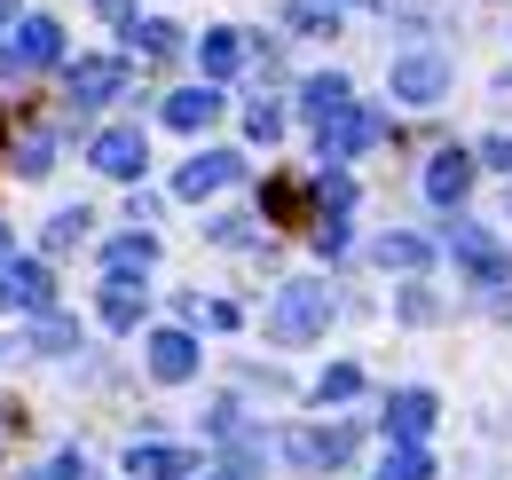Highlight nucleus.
I'll use <instances>...</instances> for the list:
<instances>
[{
	"label": "nucleus",
	"mask_w": 512,
	"mask_h": 480,
	"mask_svg": "<svg viewBox=\"0 0 512 480\" xmlns=\"http://www.w3.org/2000/svg\"><path fill=\"white\" fill-rule=\"evenodd\" d=\"M8 441H16V410L0 402V449H8Z\"/></svg>",
	"instance_id": "nucleus-37"
},
{
	"label": "nucleus",
	"mask_w": 512,
	"mask_h": 480,
	"mask_svg": "<svg viewBox=\"0 0 512 480\" xmlns=\"http://www.w3.org/2000/svg\"><path fill=\"white\" fill-rule=\"evenodd\" d=\"M95 16H103V24H119V32H134V24H142V8H134V0H103Z\"/></svg>",
	"instance_id": "nucleus-32"
},
{
	"label": "nucleus",
	"mask_w": 512,
	"mask_h": 480,
	"mask_svg": "<svg viewBox=\"0 0 512 480\" xmlns=\"http://www.w3.org/2000/svg\"><path fill=\"white\" fill-rule=\"evenodd\" d=\"M127 40H134L150 63H174V56H182V32H174V24H134Z\"/></svg>",
	"instance_id": "nucleus-23"
},
{
	"label": "nucleus",
	"mask_w": 512,
	"mask_h": 480,
	"mask_svg": "<svg viewBox=\"0 0 512 480\" xmlns=\"http://www.w3.org/2000/svg\"><path fill=\"white\" fill-rule=\"evenodd\" d=\"M323 323H331V284H308V276L284 284L276 307H268V339H276V347H308Z\"/></svg>",
	"instance_id": "nucleus-1"
},
{
	"label": "nucleus",
	"mask_w": 512,
	"mask_h": 480,
	"mask_svg": "<svg viewBox=\"0 0 512 480\" xmlns=\"http://www.w3.org/2000/svg\"><path fill=\"white\" fill-rule=\"evenodd\" d=\"M213 119H221V87H213V79H205V87H174V95H166V126H174V134H205Z\"/></svg>",
	"instance_id": "nucleus-13"
},
{
	"label": "nucleus",
	"mask_w": 512,
	"mask_h": 480,
	"mask_svg": "<svg viewBox=\"0 0 512 480\" xmlns=\"http://www.w3.org/2000/svg\"><path fill=\"white\" fill-rule=\"evenodd\" d=\"M386 79H394V103H442L449 95V63L426 56V48H418V56H394Z\"/></svg>",
	"instance_id": "nucleus-5"
},
{
	"label": "nucleus",
	"mask_w": 512,
	"mask_h": 480,
	"mask_svg": "<svg viewBox=\"0 0 512 480\" xmlns=\"http://www.w3.org/2000/svg\"><path fill=\"white\" fill-rule=\"evenodd\" d=\"M48 300H56V268L48 260H8L0 268V307L8 315H48Z\"/></svg>",
	"instance_id": "nucleus-3"
},
{
	"label": "nucleus",
	"mask_w": 512,
	"mask_h": 480,
	"mask_svg": "<svg viewBox=\"0 0 512 480\" xmlns=\"http://www.w3.org/2000/svg\"><path fill=\"white\" fill-rule=\"evenodd\" d=\"M40 480H87V457H56V465H48Z\"/></svg>",
	"instance_id": "nucleus-35"
},
{
	"label": "nucleus",
	"mask_w": 512,
	"mask_h": 480,
	"mask_svg": "<svg viewBox=\"0 0 512 480\" xmlns=\"http://www.w3.org/2000/svg\"><path fill=\"white\" fill-rule=\"evenodd\" d=\"M127 473L134 480H182V473H190V449H174V441H134Z\"/></svg>",
	"instance_id": "nucleus-15"
},
{
	"label": "nucleus",
	"mask_w": 512,
	"mask_h": 480,
	"mask_svg": "<svg viewBox=\"0 0 512 480\" xmlns=\"http://www.w3.org/2000/svg\"><path fill=\"white\" fill-rule=\"evenodd\" d=\"M355 197H363V189H355V181H347V174H323V189H316L323 221H347V213H355Z\"/></svg>",
	"instance_id": "nucleus-24"
},
{
	"label": "nucleus",
	"mask_w": 512,
	"mask_h": 480,
	"mask_svg": "<svg viewBox=\"0 0 512 480\" xmlns=\"http://www.w3.org/2000/svg\"><path fill=\"white\" fill-rule=\"evenodd\" d=\"M16 166H24V174H48V166H56V142H48V134H32V142L16 150Z\"/></svg>",
	"instance_id": "nucleus-30"
},
{
	"label": "nucleus",
	"mask_w": 512,
	"mask_h": 480,
	"mask_svg": "<svg viewBox=\"0 0 512 480\" xmlns=\"http://www.w3.org/2000/svg\"><path fill=\"white\" fill-rule=\"evenodd\" d=\"M260 213H276V221L300 213V181H268V189H260Z\"/></svg>",
	"instance_id": "nucleus-28"
},
{
	"label": "nucleus",
	"mask_w": 512,
	"mask_h": 480,
	"mask_svg": "<svg viewBox=\"0 0 512 480\" xmlns=\"http://www.w3.org/2000/svg\"><path fill=\"white\" fill-rule=\"evenodd\" d=\"M79 237H87V205H71V213H56V221H48V252H71Z\"/></svg>",
	"instance_id": "nucleus-25"
},
{
	"label": "nucleus",
	"mask_w": 512,
	"mask_h": 480,
	"mask_svg": "<svg viewBox=\"0 0 512 480\" xmlns=\"http://www.w3.org/2000/svg\"><path fill=\"white\" fill-rule=\"evenodd\" d=\"M64 87H71V103H111V95L127 87V63L119 56H79L64 71Z\"/></svg>",
	"instance_id": "nucleus-11"
},
{
	"label": "nucleus",
	"mask_w": 512,
	"mask_h": 480,
	"mask_svg": "<svg viewBox=\"0 0 512 480\" xmlns=\"http://www.w3.org/2000/svg\"><path fill=\"white\" fill-rule=\"evenodd\" d=\"M300 111H308V119H339V111H347V71H316V79H308V95H300Z\"/></svg>",
	"instance_id": "nucleus-19"
},
{
	"label": "nucleus",
	"mask_w": 512,
	"mask_h": 480,
	"mask_svg": "<svg viewBox=\"0 0 512 480\" xmlns=\"http://www.w3.org/2000/svg\"><path fill=\"white\" fill-rule=\"evenodd\" d=\"M316 244H323V260H331V252H347V221H316Z\"/></svg>",
	"instance_id": "nucleus-33"
},
{
	"label": "nucleus",
	"mask_w": 512,
	"mask_h": 480,
	"mask_svg": "<svg viewBox=\"0 0 512 480\" xmlns=\"http://www.w3.org/2000/svg\"><path fill=\"white\" fill-rule=\"evenodd\" d=\"M434 418H442V402H434L426 386H402V394L386 402V433H394V441H426Z\"/></svg>",
	"instance_id": "nucleus-14"
},
{
	"label": "nucleus",
	"mask_w": 512,
	"mask_h": 480,
	"mask_svg": "<svg viewBox=\"0 0 512 480\" xmlns=\"http://www.w3.org/2000/svg\"><path fill=\"white\" fill-rule=\"evenodd\" d=\"M292 24H300V32H331V24H339V0H300Z\"/></svg>",
	"instance_id": "nucleus-27"
},
{
	"label": "nucleus",
	"mask_w": 512,
	"mask_h": 480,
	"mask_svg": "<svg viewBox=\"0 0 512 480\" xmlns=\"http://www.w3.org/2000/svg\"><path fill=\"white\" fill-rule=\"evenodd\" d=\"M197 63H205V79L237 71V63H245V32H205V40H197Z\"/></svg>",
	"instance_id": "nucleus-20"
},
{
	"label": "nucleus",
	"mask_w": 512,
	"mask_h": 480,
	"mask_svg": "<svg viewBox=\"0 0 512 480\" xmlns=\"http://www.w3.org/2000/svg\"><path fill=\"white\" fill-rule=\"evenodd\" d=\"M402 323H434V292H426V284L402 292Z\"/></svg>",
	"instance_id": "nucleus-31"
},
{
	"label": "nucleus",
	"mask_w": 512,
	"mask_h": 480,
	"mask_svg": "<svg viewBox=\"0 0 512 480\" xmlns=\"http://www.w3.org/2000/svg\"><path fill=\"white\" fill-rule=\"evenodd\" d=\"M449 260L473 276V284H489V292H505L512 284V260H505V244L489 237V229H473V221H457L449 229Z\"/></svg>",
	"instance_id": "nucleus-2"
},
{
	"label": "nucleus",
	"mask_w": 512,
	"mask_h": 480,
	"mask_svg": "<svg viewBox=\"0 0 512 480\" xmlns=\"http://www.w3.org/2000/svg\"><path fill=\"white\" fill-rule=\"evenodd\" d=\"M71 339H79V331H71L64 315H56V307H48V315H40V331H32V347H48V355H64Z\"/></svg>",
	"instance_id": "nucleus-26"
},
{
	"label": "nucleus",
	"mask_w": 512,
	"mask_h": 480,
	"mask_svg": "<svg viewBox=\"0 0 512 480\" xmlns=\"http://www.w3.org/2000/svg\"><path fill=\"white\" fill-rule=\"evenodd\" d=\"M142 276H111V284H103V323H111V331H134V323H142Z\"/></svg>",
	"instance_id": "nucleus-18"
},
{
	"label": "nucleus",
	"mask_w": 512,
	"mask_h": 480,
	"mask_svg": "<svg viewBox=\"0 0 512 480\" xmlns=\"http://www.w3.org/2000/svg\"><path fill=\"white\" fill-rule=\"evenodd\" d=\"M8 8H16V0H0V16H8Z\"/></svg>",
	"instance_id": "nucleus-39"
},
{
	"label": "nucleus",
	"mask_w": 512,
	"mask_h": 480,
	"mask_svg": "<svg viewBox=\"0 0 512 480\" xmlns=\"http://www.w3.org/2000/svg\"><path fill=\"white\" fill-rule=\"evenodd\" d=\"M371 142H379V111H355V103H347L339 119L316 126V150H323V158H355V150H371Z\"/></svg>",
	"instance_id": "nucleus-9"
},
{
	"label": "nucleus",
	"mask_w": 512,
	"mask_h": 480,
	"mask_svg": "<svg viewBox=\"0 0 512 480\" xmlns=\"http://www.w3.org/2000/svg\"><path fill=\"white\" fill-rule=\"evenodd\" d=\"M150 260H158L150 229H127V237L103 244V268H111V276H142V284H150Z\"/></svg>",
	"instance_id": "nucleus-17"
},
{
	"label": "nucleus",
	"mask_w": 512,
	"mask_h": 480,
	"mask_svg": "<svg viewBox=\"0 0 512 480\" xmlns=\"http://www.w3.org/2000/svg\"><path fill=\"white\" fill-rule=\"evenodd\" d=\"M308 394H316V402H355V394H363V370H355V362H331Z\"/></svg>",
	"instance_id": "nucleus-22"
},
{
	"label": "nucleus",
	"mask_w": 512,
	"mask_h": 480,
	"mask_svg": "<svg viewBox=\"0 0 512 480\" xmlns=\"http://www.w3.org/2000/svg\"><path fill=\"white\" fill-rule=\"evenodd\" d=\"M150 378H158V386L197 378V339L190 331H150Z\"/></svg>",
	"instance_id": "nucleus-12"
},
{
	"label": "nucleus",
	"mask_w": 512,
	"mask_h": 480,
	"mask_svg": "<svg viewBox=\"0 0 512 480\" xmlns=\"http://www.w3.org/2000/svg\"><path fill=\"white\" fill-rule=\"evenodd\" d=\"M465 189H473V158H465V150H434V158H426V205L457 213Z\"/></svg>",
	"instance_id": "nucleus-10"
},
{
	"label": "nucleus",
	"mask_w": 512,
	"mask_h": 480,
	"mask_svg": "<svg viewBox=\"0 0 512 480\" xmlns=\"http://www.w3.org/2000/svg\"><path fill=\"white\" fill-rule=\"evenodd\" d=\"M237 323H245V315H237L229 300H213V307H205V331H237Z\"/></svg>",
	"instance_id": "nucleus-34"
},
{
	"label": "nucleus",
	"mask_w": 512,
	"mask_h": 480,
	"mask_svg": "<svg viewBox=\"0 0 512 480\" xmlns=\"http://www.w3.org/2000/svg\"><path fill=\"white\" fill-rule=\"evenodd\" d=\"M245 181V158L237 150H197L190 166L174 174V197H205V189H237Z\"/></svg>",
	"instance_id": "nucleus-8"
},
{
	"label": "nucleus",
	"mask_w": 512,
	"mask_h": 480,
	"mask_svg": "<svg viewBox=\"0 0 512 480\" xmlns=\"http://www.w3.org/2000/svg\"><path fill=\"white\" fill-rule=\"evenodd\" d=\"M481 158H489V166H497V174H512V142H505V134H497V142H489V150H481Z\"/></svg>",
	"instance_id": "nucleus-36"
},
{
	"label": "nucleus",
	"mask_w": 512,
	"mask_h": 480,
	"mask_svg": "<svg viewBox=\"0 0 512 480\" xmlns=\"http://www.w3.org/2000/svg\"><path fill=\"white\" fill-rule=\"evenodd\" d=\"M0 268H8V229H0Z\"/></svg>",
	"instance_id": "nucleus-38"
},
{
	"label": "nucleus",
	"mask_w": 512,
	"mask_h": 480,
	"mask_svg": "<svg viewBox=\"0 0 512 480\" xmlns=\"http://www.w3.org/2000/svg\"><path fill=\"white\" fill-rule=\"evenodd\" d=\"M8 56L24 63V71H56V63H64V24H56V16H24V24L8 32Z\"/></svg>",
	"instance_id": "nucleus-7"
},
{
	"label": "nucleus",
	"mask_w": 512,
	"mask_h": 480,
	"mask_svg": "<svg viewBox=\"0 0 512 480\" xmlns=\"http://www.w3.org/2000/svg\"><path fill=\"white\" fill-rule=\"evenodd\" d=\"M87 158H95V174H111V181H142L150 142H142L134 126H111V134H95V142H87Z\"/></svg>",
	"instance_id": "nucleus-6"
},
{
	"label": "nucleus",
	"mask_w": 512,
	"mask_h": 480,
	"mask_svg": "<svg viewBox=\"0 0 512 480\" xmlns=\"http://www.w3.org/2000/svg\"><path fill=\"white\" fill-rule=\"evenodd\" d=\"M245 134H253V142H276V134H284V111H276V103H253V111H245Z\"/></svg>",
	"instance_id": "nucleus-29"
},
{
	"label": "nucleus",
	"mask_w": 512,
	"mask_h": 480,
	"mask_svg": "<svg viewBox=\"0 0 512 480\" xmlns=\"http://www.w3.org/2000/svg\"><path fill=\"white\" fill-rule=\"evenodd\" d=\"M379 480H434V457L418 441H394V457L379 465Z\"/></svg>",
	"instance_id": "nucleus-21"
},
{
	"label": "nucleus",
	"mask_w": 512,
	"mask_h": 480,
	"mask_svg": "<svg viewBox=\"0 0 512 480\" xmlns=\"http://www.w3.org/2000/svg\"><path fill=\"white\" fill-rule=\"evenodd\" d=\"M371 252H379V268H394V276H426V268H434V244L410 237V229H386Z\"/></svg>",
	"instance_id": "nucleus-16"
},
{
	"label": "nucleus",
	"mask_w": 512,
	"mask_h": 480,
	"mask_svg": "<svg viewBox=\"0 0 512 480\" xmlns=\"http://www.w3.org/2000/svg\"><path fill=\"white\" fill-rule=\"evenodd\" d=\"M347 449H355V433H347V425H331V433H323V425L284 433V457H292L300 473H339V465H347Z\"/></svg>",
	"instance_id": "nucleus-4"
}]
</instances>
